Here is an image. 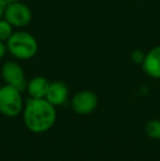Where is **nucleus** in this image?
<instances>
[{
    "instance_id": "obj_4",
    "label": "nucleus",
    "mask_w": 160,
    "mask_h": 161,
    "mask_svg": "<svg viewBox=\"0 0 160 161\" xmlns=\"http://www.w3.org/2000/svg\"><path fill=\"white\" fill-rule=\"evenodd\" d=\"M3 18L13 28L22 29L29 25L32 21V11L30 7H28L23 2H13L6 6Z\"/></svg>"
},
{
    "instance_id": "obj_3",
    "label": "nucleus",
    "mask_w": 160,
    "mask_h": 161,
    "mask_svg": "<svg viewBox=\"0 0 160 161\" xmlns=\"http://www.w3.org/2000/svg\"><path fill=\"white\" fill-rule=\"evenodd\" d=\"M24 108L21 91L14 87L4 85L0 87V113L7 117H15Z\"/></svg>"
},
{
    "instance_id": "obj_14",
    "label": "nucleus",
    "mask_w": 160,
    "mask_h": 161,
    "mask_svg": "<svg viewBox=\"0 0 160 161\" xmlns=\"http://www.w3.org/2000/svg\"><path fill=\"white\" fill-rule=\"evenodd\" d=\"M7 3L3 0H0V19L3 18V13H4V9H6Z\"/></svg>"
},
{
    "instance_id": "obj_6",
    "label": "nucleus",
    "mask_w": 160,
    "mask_h": 161,
    "mask_svg": "<svg viewBox=\"0 0 160 161\" xmlns=\"http://www.w3.org/2000/svg\"><path fill=\"white\" fill-rule=\"evenodd\" d=\"M99 104V99L97 94L89 90L78 91L71 99V108L74 112L79 115L91 114Z\"/></svg>"
},
{
    "instance_id": "obj_13",
    "label": "nucleus",
    "mask_w": 160,
    "mask_h": 161,
    "mask_svg": "<svg viewBox=\"0 0 160 161\" xmlns=\"http://www.w3.org/2000/svg\"><path fill=\"white\" fill-rule=\"evenodd\" d=\"M8 53V49H7V45L4 42L0 41V60L6 56V54Z\"/></svg>"
},
{
    "instance_id": "obj_5",
    "label": "nucleus",
    "mask_w": 160,
    "mask_h": 161,
    "mask_svg": "<svg viewBox=\"0 0 160 161\" xmlns=\"http://www.w3.org/2000/svg\"><path fill=\"white\" fill-rule=\"evenodd\" d=\"M1 76L6 85L17 88L20 91H23L24 89H26L28 81H26L23 68L21 67L19 63L14 62V60L6 62L2 65Z\"/></svg>"
},
{
    "instance_id": "obj_12",
    "label": "nucleus",
    "mask_w": 160,
    "mask_h": 161,
    "mask_svg": "<svg viewBox=\"0 0 160 161\" xmlns=\"http://www.w3.org/2000/svg\"><path fill=\"white\" fill-rule=\"evenodd\" d=\"M146 53H144L141 49H134L130 52V59L132 60V63H134L135 65H141L145 59Z\"/></svg>"
},
{
    "instance_id": "obj_10",
    "label": "nucleus",
    "mask_w": 160,
    "mask_h": 161,
    "mask_svg": "<svg viewBox=\"0 0 160 161\" xmlns=\"http://www.w3.org/2000/svg\"><path fill=\"white\" fill-rule=\"evenodd\" d=\"M145 133L149 138L155 140L160 139V119H150L145 125Z\"/></svg>"
},
{
    "instance_id": "obj_1",
    "label": "nucleus",
    "mask_w": 160,
    "mask_h": 161,
    "mask_svg": "<svg viewBox=\"0 0 160 161\" xmlns=\"http://www.w3.org/2000/svg\"><path fill=\"white\" fill-rule=\"evenodd\" d=\"M22 113L25 127L34 134H42L49 130L57 119L56 108L46 99L29 97Z\"/></svg>"
},
{
    "instance_id": "obj_11",
    "label": "nucleus",
    "mask_w": 160,
    "mask_h": 161,
    "mask_svg": "<svg viewBox=\"0 0 160 161\" xmlns=\"http://www.w3.org/2000/svg\"><path fill=\"white\" fill-rule=\"evenodd\" d=\"M13 32H14L13 26L4 18H1L0 19V41L6 43L10 38Z\"/></svg>"
},
{
    "instance_id": "obj_2",
    "label": "nucleus",
    "mask_w": 160,
    "mask_h": 161,
    "mask_svg": "<svg viewBox=\"0 0 160 161\" xmlns=\"http://www.w3.org/2000/svg\"><path fill=\"white\" fill-rule=\"evenodd\" d=\"M8 53L19 60H28L33 58L39 52V43L36 38L26 31L13 32L6 42Z\"/></svg>"
},
{
    "instance_id": "obj_7",
    "label": "nucleus",
    "mask_w": 160,
    "mask_h": 161,
    "mask_svg": "<svg viewBox=\"0 0 160 161\" xmlns=\"http://www.w3.org/2000/svg\"><path fill=\"white\" fill-rule=\"evenodd\" d=\"M68 97L69 90L68 87L66 86V83L57 80L49 83V87L48 90H47L45 99L56 108V106H60L66 103L67 100H68Z\"/></svg>"
},
{
    "instance_id": "obj_9",
    "label": "nucleus",
    "mask_w": 160,
    "mask_h": 161,
    "mask_svg": "<svg viewBox=\"0 0 160 161\" xmlns=\"http://www.w3.org/2000/svg\"><path fill=\"white\" fill-rule=\"evenodd\" d=\"M49 83L51 82L43 76L33 77L26 85L29 96L33 99H45Z\"/></svg>"
},
{
    "instance_id": "obj_15",
    "label": "nucleus",
    "mask_w": 160,
    "mask_h": 161,
    "mask_svg": "<svg viewBox=\"0 0 160 161\" xmlns=\"http://www.w3.org/2000/svg\"><path fill=\"white\" fill-rule=\"evenodd\" d=\"M7 4H10V3H13V2H18V1H21V0H3Z\"/></svg>"
},
{
    "instance_id": "obj_8",
    "label": "nucleus",
    "mask_w": 160,
    "mask_h": 161,
    "mask_svg": "<svg viewBox=\"0 0 160 161\" xmlns=\"http://www.w3.org/2000/svg\"><path fill=\"white\" fill-rule=\"evenodd\" d=\"M141 67L145 74L150 78L160 79V45L152 47L148 53H146Z\"/></svg>"
}]
</instances>
